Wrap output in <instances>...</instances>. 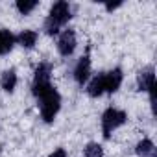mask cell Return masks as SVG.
Listing matches in <instances>:
<instances>
[{"instance_id": "cell-1", "label": "cell", "mask_w": 157, "mask_h": 157, "mask_svg": "<svg viewBox=\"0 0 157 157\" xmlns=\"http://www.w3.org/2000/svg\"><path fill=\"white\" fill-rule=\"evenodd\" d=\"M70 17H72V15H70V6H68V2H65V0L56 2V4L52 6V10H50L48 19L44 21V30H46V33H48V35H56V33L59 32V28H61L65 22H68Z\"/></svg>"}, {"instance_id": "cell-2", "label": "cell", "mask_w": 157, "mask_h": 157, "mask_svg": "<svg viewBox=\"0 0 157 157\" xmlns=\"http://www.w3.org/2000/svg\"><path fill=\"white\" fill-rule=\"evenodd\" d=\"M39 100H41V117L44 118V122H52L56 113L59 111V105H61V96L59 93L50 85L48 89L41 91L35 94Z\"/></svg>"}, {"instance_id": "cell-3", "label": "cell", "mask_w": 157, "mask_h": 157, "mask_svg": "<svg viewBox=\"0 0 157 157\" xmlns=\"http://www.w3.org/2000/svg\"><path fill=\"white\" fill-rule=\"evenodd\" d=\"M126 120H128V115H126L124 111H118V109L109 107V109L102 115V131H104V139H109L111 133H113L118 126H122Z\"/></svg>"}, {"instance_id": "cell-4", "label": "cell", "mask_w": 157, "mask_h": 157, "mask_svg": "<svg viewBox=\"0 0 157 157\" xmlns=\"http://www.w3.org/2000/svg\"><path fill=\"white\" fill-rule=\"evenodd\" d=\"M48 87H50V65L43 63V65H39L37 70H35L32 91H33V94H37V93H41V91H44V89H48Z\"/></svg>"}, {"instance_id": "cell-5", "label": "cell", "mask_w": 157, "mask_h": 157, "mask_svg": "<svg viewBox=\"0 0 157 157\" xmlns=\"http://www.w3.org/2000/svg\"><path fill=\"white\" fill-rule=\"evenodd\" d=\"M102 82H104V93H115L118 91L120 83H122V70L115 68L107 74H102Z\"/></svg>"}, {"instance_id": "cell-6", "label": "cell", "mask_w": 157, "mask_h": 157, "mask_svg": "<svg viewBox=\"0 0 157 157\" xmlns=\"http://www.w3.org/2000/svg\"><path fill=\"white\" fill-rule=\"evenodd\" d=\"M76 48V35L72 30H65L57 41V50L61 56H70Z\"/></svg>"}, {"instance_id": "cell-7", "label": "cell", "mask_w": 157, "mask_h": 157, "mask_svg": "<svg viewBox=\"0 0 157 157\" xmlns=\"http://www.w3.org/2000/svg\"><path fill=\"white\" fill-rule=\"evenodd\" d=\"M137 85H139V91H150V89L155 87V74H153L151 67H148V68H144V70L139 72Z\"/></svg>"}, {"instance_id": "cell-8", "label": "cell", "mask_w": 157, "mask_h": 157, "mask_svg": "<svg viewBox=\"0 0 157 157\" xmlns=\"http://www.w3.org/2000/svg\"><path fill=\"white\" fill-rule=\"evenodd\" d=\"M89 74H91V59H89V56H83L74 68V78L78 83H83V82H87Z\"/></svg>"}, {"instance_id": "cell-9", "label": "cell", "mask_w": 157, "mask_h": 157, "mask_svg": "<svg viewBox=\"0 0 157 157\" xmlns=\"http://www.w3.org/2000/svg\"><path fill=\"white\" fill-rule=\"evenodd\" d=\"M15 44V35L8 30H0V56L8 54Z\"/></svg>"}, {"instance_id": "cell-10", "label": "cell", "mask_w": 157, "mask_h": 157, "mask_svg": "<svg viewBox=\"0 0 157 157\" xmlns=\"http://www.w3.org/2000/svg\"><path fill=\"white\" fill-rule=\"evenodd\" d=\"M15 41H17L21 46H24V48H33V44H35V41H37V33L32 32V30H24V32H21V33L15 37Z\"/></svg>"}, {"instance_id": "cell-11", "label": "cell", "mask_w": 157, "mask_h": 157, "mask_svg": "<svg viewBox=\"0 0 157 157\" xmlns=\"http://www.w3.org/2000/svg\"><path fill=\"white\" fill-rule=\"evenodd\" d=\"M137 155H140V157H155V146H153V142L150 140V139H144V140H140L139 144H137Z\"/></svg>"}, {"instance_id": "cell-12", "label": "cell", "mask_w": 157, "mask_h": 157, "mask_svg": "<svg viewBox=\"0 0 157 157\" xmlns=\"http://www.w3.org/2000/svg\"><path fill=\"white\" fill-rule=\"evenodd\" d=\"M0 85H2V89H4V91L11 93V91L15 89V85H17V74H15V70H6V72L2 74Z\"/></svg>"}, {"instance_id": "cell-13", "label": "cell", "mask_w": 157, "mask_h": 157, "mask_svg": "<svg viewBox=\"0 0 157 157\" xmlns=\"http://www.w3.org/2000/svg\"><path fill=\"white\" fill-rule=\"evenodd\" d=\"M35 8H37V0H19V2H17V10L22 15H28Z\"/></svg>"}, {"instance_id": "cell-14", "label": "cell", "mask_w": 157, "mask_h": 157, "mask_svg": "<svg viewBox=\"0 0 157 157\" xmlns=\"http://www.w3.org/2000/svg\"><path fill=\"white\" fill-rule=\"evenodd\" d=\"M85 157H104V150L96 142H89L85 146Z\"/></svg>"}, {"instance_id": "cell-15", "label": "cell", "mask_w": 157, "mask_h": 157, "mask_svg": "<svg viewBox=\"0 0 157 157\" xmlns=\"http://www.w3.org/2000/svg\"><path fill=\"white\" fill-rule=\"evenodd\" d=\"M50 157H67V151L59 148V150H56V151H54V153H52Z\"/></svg>"}, {"instance_id": "cell-16", "label": "cell", "mask_w": 157, "mask_h": 157, "mask_svg": "<svg viewBox=\"0 0 157 157\" xmlns=\"http://www.w3.org/2000/svg\"><path fill=\"white\" fill-rule=\"evenodd\" d=\"M118 6H122V2H115V4H105V8H107V11H113V10H117Z\"/></svg>"}]
</instances>
